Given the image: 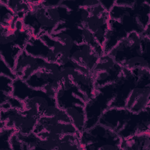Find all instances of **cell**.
Returning <instances> with one entry per match:
<instances>
[{
    "label": "cell",
    "instance_id": "cell-1",
    "mask_svg": "<svg viewBox=\"0 0 150 150\" xmlns=\"http://www.w3.org/2000/svg\"><path fill=\"white\" fill-rule=\"evenodd\" d=\"M98 123L117 133L122 139L150 131V107L139 112L127 108L109 107Z\"/></svg>",
    "mask_w": 150,
    "mask_h": 150
},
{
    "label": "cell",
    "instance_id": "cell-2",
    "mask_svg": "<svg viewBox=\"0 0 150 150\" xmlns=\"http://www.w3.org/2000/svg\"><path fill=\"white\" fill-rule=\"evenodd\" d=\"M150 36L132 32L127 35L108 54L124 68L149 69Z\"/></svg>",
    "mask_w": 150,
    "mask_h": 150
},
{
    "label": "cell",
    "instance_id": "cell-3",
    "mask_svg": "<svg viewBox=\"0 0 150 150\" xmlns=\"http://www.w3.org/2000/svg\"><path fill=\"white\" fill-rule=\"evenodd\" d=\"M12 95L23 101L25 108H36L39 110L40 117L57 118L63 110L59 108L55 97L50 96L43 89L30 87L25 80L16 78L13 81Z\"/></svg>",
    "mask_w": 150,
    "mask_h": 150
},
{
    "label": "cell",
    "instance_id": "cell-4",
    "mask_svg": "<svg viewBox=\"0 0 150 150\" xmlns=\"http://www.w3.org/2000/svg\"><path fill=\"white\" fill-rule=\"evenodd\" d=\"M121 141L117 133L99 123L80 134V149H120Z\"/></svg>",
    "mask_w": 150,
    "mask_h": 150
},
{
    "label": "cell",
    "instance_id": "cell-5",
    "mask_svg": "<svg viewBox=\"0 0 150 150\" xmlns=\"http://www.w3.org/2000/svg\"><path fill=\"white\" fill-rule=\"evenodd\" d=\"M96 90V94L87 100L85 103L84 130L90 129L98 123L100 117L110 107V103L114 97L113 83L97 87Z\"/></svg>",
    "mask_w": 150,
    "mask_h": 150
},
{
    "label": "cell",
    "instance_id": "cell-6",
    "mask_svg": "<svg viewBox=\"0 0 150 150\" xmlns=\"http://www.w3.org/2000/svg\"><path fill=\"white\" fill-rule=\"evenodd\" d=\"M30 9L22 19L32 36L39 37L42 34L51 35L58 24L50 16L47 8L42 4V1H29Z\"/></svg>",
    "mask_w": 150,
    "mask_h": 150
},
{
    "label": "cell",
    "instance_id": "cell-7",
    "mask_svg": "<svg viewBox=\"0 0 150 150\" xmlns=\"http://www.w3.org/2000/svg\"><path fill=\"white\" fill-rule=\"evenodd\" d=\"M124 67L109 54L100 56L91 70L96 88L112 84L121 75Z\"/></svg>",
    "mask_w": 150,
    "mask_h": 150
},
{
    "label": "cell",
    "instance_id": "cell-8",
    "mask_svg": "<svg viewBox=\"0 0 150 150\" xmlns=\"http://www.w3.org/2000/svg\"><path fill=\"white\" fill-rule=\"evenodd\" d=\"M150 70L142 69L127 100L125 108L139 112L150 107Z\"/></svg>",
    "mask_w": 150,
    "mask_h": 150
},
{
    "label": "cell",
    "instance_id": "cell-9",
    "mask_svg": "<svg viewBox=\"0 0 150 150\" xmlns=\"http://www.w3.org/2000/svg\"><path fill=\"white\" fill-rule=\"evenodd\" d=\"M38 119L32 116L26 109L1 110V128H12L16 132L28 134L33 132Z\"/></svg>",
    "mask_w": 150,
    "mask_h": 150
},
{
    "label": "cell",
    "instance_id": "cell-10",
    "mask_svg": "<svg viewBox=\"0 0 150 150\" xmlns=\"http://www.w3.org/2000/svg\"><path fill=\"white\" fill-rule=\"evenodd\" d=\"M142 68L132 70L124 68L118 79L113 83L114 97L110 103V107L124 108L129 95L136 84L137 79L142 71Z\"/></svg>",
    "mask_w": 150,
    "mask_h": 150
},
{
    "label": "cell",
    "instance_id": "cell-11",
    "mask_svg": "<svg viewBox=\"0 0 150 150\" xmlns=\"http://www.w3.org/2000/svg\"><path fill=\"white\" fill-rule=\"evenodd\" d=\"M0 45L18 47L24 50L32 36L30 30L23 24L22 19H18L8 27L1 26Z\"/></svg>",
    "mask_w": 150,
    "mask_h": 150
},
{
    "label": "cell",
    "instance_id": "cell-12",
    "mask_svg": "<svg viewBox=\"0 0 150 150\" xmlns=\"http://www.w3.org/2000/svg\"><path fill=\"white\" fill-rule=\"evenodd\" d=\"M88 9L90 15L84 27L93 34L97 42L103 46L108 29L109 12L105 11L100 4Z\"/></svg>",
    "mask_w": 150,
    "mask_h": 150
},
{
    "label": "cell",
    "instance_id": "cell-13",
    "mask_svg": "<svg viewBox=\"0 0 150 150\" xmlns=\"http://www.w3.org/2000/svg\"><path fill=\"white\" fill-rule=\"evenodd\" d=\"M46 61L33 56L23 50L17 58L13 71L18 78L25 81L34 72L43 68Z\"/></svg>",
    "mask_w": 150,
    "mask_h": 150
},
{
    "label": "cell",
    "instance_id": "cell-14",
    "mask_svg": "<svg viewBox=\"0 0 150 150\" xmlns=\"http://www.w3.org/2000/svg\"><path fill=\"white\" fill-rule=\"evenodd\" d=\"M43 131H49L60 135L79 132L71 122H61L53 117L47 116H41L39 118L33 131L36 134Z\"/></svg>",
    "mask_w": 150,
    "mask_h": 150
},
{
    "label": "cell",
    "instance_id": "cell-15",
    "mask_svg": "<svg viewBox=\"0 0 150 150\" xmlns=\"http://www.w3.org/2000/svg\"><path fill=\"white\" fill-rule=\"evenodd\" d=\"M99 56L89 45L82 43L74 45L70 52V59L79 65L91 70Z\"/></svg>",
    "mask_w": 150,
    "mask_h": 150
},
{
    "label": "cell",
    "instance_id": "cell-16",
    "mask_svg": "<svg viewBox=\"0 0 150 150\" xmlns=\"http://www.w3.org/2000/svg\"><path fill=\"white\" fill-rule=\"evenodd\" d=\"M28 54L50 62H56L57 58L50 49L40 38L32 36L24 48Z\"/></svg>",
    "mask_w": 150,
    "mask_h": 150
},
{
    "label": "cell",
    "instance_id": "cell-17",
    "mask_svg": "<svg viewBox=\"0 0 150 150\" xmlns=\"http://www.w3.org/2000/svg\"><path fill=\"white\" fill-rule=\"evenodd\" d=\"M120 149L149 150L150 131L143 132L127 138L122 139Z\"/></svg>",
    "mask_w": 150,
    "mask_h": 150
},
{
    "label": "cell",
    "instance_id": "cell-18",
    "mask_svg": "<svg viewBox=\"0 0 150 150\" xmlns=\"http://www.w3.org/2000/svg\"><path fill=\"white\" fill-rule=\"evenodd\" d=\"M1 2L6 4L20 19H23L26 14L30 9V4L29 1H3Z\"/></svg>",
    "mask_w": 150,
    "mask_h": 150
},
{
    "label": "cell",
    "instance_id": "cell-19",
    "mask_svg": "<svg viewBox=\"0 0 150 150\" xmlns=\"http://www.w3.org/2000/svg\"><path fill=\"white\" fill-rule=\"evenodd\" d=\"M80 133L69 134L61 137L57 149H80Z\"/></svg>",
    "mask_w": 150,
    "mask_h": 150
},
{
    "label": "cell",
    "instance_id": "cell-20",
    "mask_svg": "<svg viewBox=\"0 0 150 150\" xmlns=\"http://www.w3.org/2000/svg\"><path fill=\"white\" fill-rule=\"evenodd\" d=\"M1 26L6 28L11 26L19 18L14 12L5 4L0 2Z\"/></svg>",
    "mask_w": 150,
    "mask_h": 150
},
{
    "label": "cell",
    "instance_id": "cell-21",
    "mask_svg": "<svg viewBox=\"0 0 150 150\" xmlns=\"http://www.w3.org/2000/svg\"><path fill=\"white\" fill-rule=\"evenodd\" d=\"M15 132L16 131L12 128L4 127L1 128L0 150H12L10 139Z\"/></svg>",
    "mask_w": 150,
    "mask_h": 150
},
{
    "label": "cell",
    "instance_id": "cell-22",
    "mask_svg": "<svg viewBox=\"0 0 150 150\" xmlns=\"http://www.w3.org/2000/svg\"><path fill=\"white\" fill-rule=\"evenodd\" d=\"M13 80L8 77L0 75V90L1 92L12 95L13 91Z\"/></svg>",
    "mask_w": 150,
    "mask_h": 150
},
{
    "label": "cell",
    "instance_id": "cell-23",
    "mask_svg": "<svg viewBox=\"0 0 150 150\" xmlns=\"http://www.w3.org/2000/svg\"><path fill=\"white\" fill-rule=\"evenodd\" d=\"M1 74L9 77L13 80H15L17 77L15 74L13 70L1 58Z\"/></svg>",
    "mask_w": 150,
    "mask_h": 150
},
{
    "label": "cell",
    "instance_id": "cell-24",
    "mask_svg": "<svg viewBox=\"0 0 150 150\" xmlns=\"http://www.w3.org/2000/svg\"><path fill=\"white\" fill-rule=\"evenodd\" d=\"M10 143H11L12 149H14V150L23 149V143L18 137L16 131L12 135L10 139Z\"/></svg>",
    "mask_w": 150,
    "mask_h": 150
},
{
    "label": "cell",
    "instance_id": "cell-25",
    "mask_svg": "<svg viewBox=\"0 0 150 150\" xmlns=\"http://www.w3.org/2000/svg\"><path fill=\"white\" fill-rule=\"evenodd\" d=\"M100 4L107 12H110L115 5V1H100Z\"/></svg>",
    "mask_w": 150,
    "mask_h": 150
},
{
    "label": "cell",
    "instance_id": "cell-26",
    "mask_svg": "<svg viewBox=\"0 0 150 150\" xmlns=\"http://www.w3.org/2000/svg\"><path fill=\"white\" fill-rule=\"evenodd\" d=\"M137 2V0H117L115 1V5H120V6H134Z\"/></svg>",
    "mask_w": 150,
    "mask_h": 150
}]
</instances>
